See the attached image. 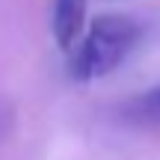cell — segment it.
Wrapping results in <instances>:
<instances>
[{
  "mask_svg": "<svg viewBox=\"0 0 160 160\" xmlns=\"http://www.w3.org/2000/svg\"><path fill=\"white\" fill-rule=\"evenodd\" d=\"M53 39L62 51H74L86 27V0H53Z\"/></svg>",
  "mask_w": 160,
  "mask_h": 160,
  "instance_id": "7a4b0ae2",
  "label": "cell"
},
{
  "mask_svg": "<svg viewBox=\"0 0 160 160\" xmlns=\"http://www.w3.org/2000/svg\"><path fill=\"white\" fill-rule=\"evenodd\" d=\"M133 113H137V119L160 122V86L157 89H148L145 95H139L133 101Z\"/></svg>",
  "mask_w": 160,
  "mask_h": 160,
  "instance_id": "3957f363",
  "label": "cell"
},
{
  "mask_svg": "<svg viewBox=\"0 0 160 160\" xmlns=\"http://www.w3.org/2000/svg\"><path fill=\"white\" fill-rule=\"evenodd\" d=\"M142 39V24L128 15H101L89 24L86 36L71 51L68 71L77 83L98 80L110 71H116L128 59V53Z\"/></svg>",
  "mask_w": 160,
  "mask_h": 160,
  "instance_id": "6da1fadb",
  "label": "cell"
}]
</instances>
